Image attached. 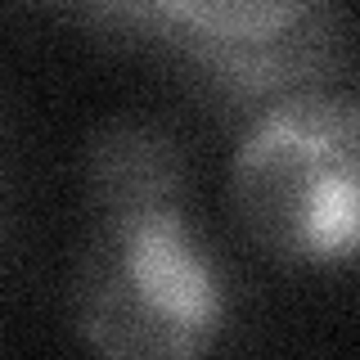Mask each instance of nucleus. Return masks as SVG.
<instances>
[{"instance_id": "nucleus-5", "label": "nucleus", "mask_w": 360, "mask_h": 360, "mask_svg": "<svg viewBox=\"0 0 360 360\" xmlns=\"http://www.w3.org/2000/svg\"><path fill=\"white\" fill-rule=\"evenodd\" d=\"M50 5H86V0H50Z\"/></svg>"}, {"instance_id": "nucleus-2", "label": "nucleus", "mask_w": 360, "mask_h": 360, "mask_svg": "<svg viewBox=\"0 0 360 360\" xmlns=\"http://www.w3.org/2000/svg\"><path fill=\"white\" fill-rule=\"evenodd\" d=\"M230 207L270 262L352 266L360 243V104L352 90H297L257 108L230 158Z\"/></svg>"}, {"instance_id": "nucleus-4", "label": "nucleus", "mask_w": 360, "mask_h": 360, "mask_svg": "<svg viewBox=\"0 0 360 360\" xmlns=\"http://www.w3.org/2000/svg\"><path fill=\"white\" fill-rule=\"evenodd\" d=\"M82 9L104 37L176 50L185 41H275L333 9V0H86Z\"/></svg>"}, {"instance_id": "nucleus-1", "label": "nucleus", "mask_w": 360, "mask_h": 360, "mask_svg": "<svg viewBox=\"0 0 360 360\" xmlns=\"http://www.w3.org/2000/svg\"><path fill=\"white\" fill-rule=\"evenodd\" d=\"M68 311L108 360H194L221 342L230 284L189 207L185 149L158 122L112 117L90 135Z\"/></svg>"}, {"instance_id": "nucleus-3", "label": "nucleus", "mask_w": 360, "mask_h": 360, "mask_svg": "<svg viewBox=\"0 0 360 360\" xmlns=\"http://www.w3.org/2000/svg\"><path fill=\"white\" fill-rule=\"evenodd\" d=\"M172 54L194 68L212 99L239 112H257L284 95L338 82V72H342V18L333 5L275 41H239V45L185 41Z\"/></svg>"}]
</instances>
